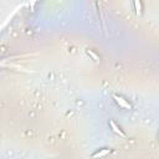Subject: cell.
Listing matches in <instances>:
<instances>
[{"label": "cell", "instance_id": "3", "mask_svg": "<svg viewBox=\"0 0 159 159\" xmlns=\"http://www.w3.org/2000/svg\"><path fill=\"white\" fill-rule=\"evenodd\" d=\"M111 153V149H107V148H105V149H101V150H98L97 153H95L93 155H92V158L93 159H98V158H103V157H106L107 154H109Z\"/></svg>", "mask_w": 159, "mask_h": 159}, {"label": "cell", "instance_id": "4", "mask_svg": "<svg viewBox=\"0 0 159 159\" xmlns=\"http://www.w3.org/2000/svg\"><path fill=\"white\" fill-rule=\"evenodd\" d=\"M134 6L137 8V14H141V3L139 1H136L134 3Z\"/></svg>", "mask_w": 159, "mask_h": 159}, {"label": "cell", "instance_id": "5", "mask_svg": "<svg viewBox=\"0 0 159 159\" xmlns=\"http://www.w3.org/2000/svg\"><path fill=\"white\" fill-rule=\"evenodd\" d=\"M87 52H88V53H89V55H91V56H93V59H95V60H97V56H96V55H95V53H93V52H92V51H91V50H88V51H87Z\"/></svg>", "mask_w": 159, "mask_h": 159}, {"label": "cell", "instance_id": "1", "mask_svg": "<svg viewBox=\"0 0 159 159\" xmlns=\"http://www.w3.org/2000/svg\"><path fill=\"white\" fill-rule=\"evenodd\" d=\"M113 100L117 102V105H118L119 107H122V108H126V109H130V108H132L130 103L127 100H124L123 97H121V96H118V95H113Z\"/></svg>", "mask_w": 159, "mask_h": 159}, {"label": "cell", "instance_id": "2", "mask_svg": "<svg viewBox=\"0 0 159 159\" xmlns=\"http://www.w3.org/2000/svg\"><path fill=\"white\" fill-rule=\"evenodd\" d=\"M109 126H111V128H112V130H113V132L114 133H117V134H119L122 138H126V134H124L123 133V130L118 127V126H117V124L113 122V121H109Z\"/></svg>", "mask_w": 159, "mask_h": 159}]
</instances>
